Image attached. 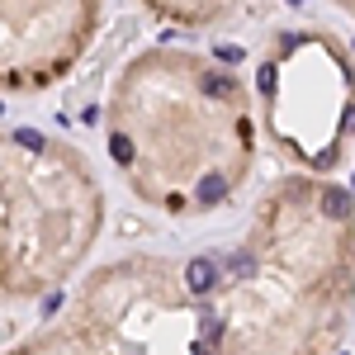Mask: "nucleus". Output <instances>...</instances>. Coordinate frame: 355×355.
<instances>
[{
    "mask_svg": "<svg viewBox=\"0 0 355 355\" xmlns=\"http://www.w3.org/2000/svg\"><path fill=\"white\" fill-rule=\"evenodd\" d=\"M351 194L318 180H279L237 251L214 266L204 294L209 355H327L346 313Z\"/></svg>",
    "mask_w": 355,
    "mask_h": 355,
    "instance_id": "1",
    "label": "nucleus"
},
{
    "mask_svg": "<svg viewBox=\"0 0 355 355\" xmlns=\"http://www.w3.org/2000/svg\"><path fill=\"white\" fill-rule=\"evenodd\" d=\"M105 142L142 204L199 218L223 209L256 166L251 95L214 57L147 48L110 90Z\"/></svg>",
    "mask_w": 355,
    "mask_h": 355,
    "instance_id": "2",
    "label": "nucleus"
},
{
    "mask_svg": "<svg viewBox=\"0 0 355 355\" xmlns=\"http://www.w3.org/2000/svg\"><path fill=\"white\" fill-rule=\"evenodd\" d=\"M105 227V190L81 152L38 128L0 133V299L67 284Z\"/></svg>",
    "mask_w": 355,
    "mask_h": 355,
    "instance_id": "3",
    "label": "nucleus"
},
{
    "mask_svg": "<svg viewBox=\"0 0 355 355\" xmlns=\"http://www.w3.org/2000/svg\"><path fill=\"white\" fill-rule=\"evenodd\" d=\"M256 100L270 142L308 171H327L355 133L351 67L327 33H279L256 62Z\"/></svg>",
    "mask_w": 355,
    "mask_h": 355,
    "instance_id": "4",
    "label": "nucleus"
},
{
    "mask_svg": "<svg viewBox=\"0 0 355 355\" xmlns=\"http://www.w3.org/2000/svg\"><path fill=\"white\" fill-rule=\"evenodd\" d=\"M105 0H0V90L57 85L95 43Z\"/></svg>",
    "mask_w": 355,
    "mask_h": 355,
    "instance_id": "5",
    "label": "nucleus"
},
{
    "mask_svg": "<svg viewBox=\"0 0 355 355\" xmlns=\"http://www.w3.org/2000/svg\"><path fill=\"white\" fill-rule=\"evenodd\" d=\"M5 355H137V351L123 346L114 331H105L100 322H90L85 313L71 308L62 322L33 331L28 341H19L15 351H5Z\"/></svg>",
    "mask_w": 355,
    "mask_h": 355,
    "instance_id": "6",
    "label": "nucleus"
},
{
    "mask_svg": "<svg viewBox=\"0 0 355 355\" xmlns=\"http://www.w3.org/2000/svg\"><path fill=\"white\" fill-rule=\"evenodd\" d=\"M157 19L166 24H180V28H209L227 19L232 10H237V0H142Z\"/></svg>",
    "mask_w": 355,
    "mask_h": 355,
    "instance_id": "7",
    "label": "nucleus"
},
{
    "mask_svg": "<svg viewBox=\"0 0 355 355\" xmlns=\"http://www.w3.org/2000/svg\"><path fill=\"white\" fill-rule=\"evenodd\" d=\"M336 5H346V10H355V0H336Z\"/></svg>",
    "mask_w": 355,
    "mask_h": 355,
    "instance_id": "8",
    "label": "nucleus"
}]
</instances>
